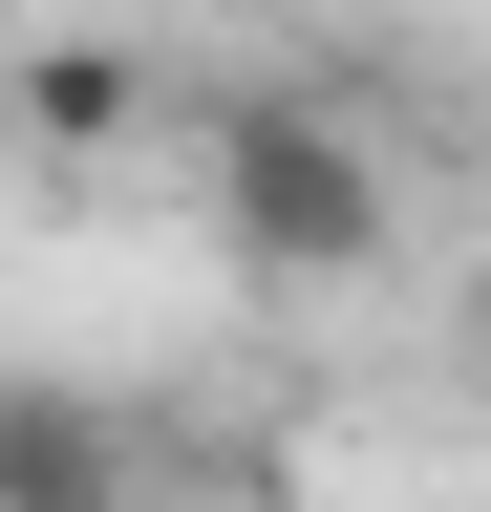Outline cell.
<instances>
[{
  "instance_id": "2",
  "label": "cell",
  "mask_w": 491,
  "mask_h": 512,
  "mask_svg": "<svg viewBox=\"0 0 491 512\" xmlns=\"http://www.w3.org/2000/svg\"><path fill=\"white\" fill-rule=\"evenodd\" d=\"M0 512H129V448L65 384H0Z\"/></svg>"
},
{
  "instance_id": "1",
  "label": "cell",
  "mask_w": 491,
  "mask_h": 512,
  "mask_svg": "<svg viewBox=\"0 0 491 512\" xmlns=\"http://www.w3.org/2000/svg\"><path fill=\"white\" fill-rule=\"evenodd\" d=\"M214 235L257 256V278H363V256H385L363 128H342V107H235V128H214Z\"/></svg>"
},
{
  "instance_id": "4",
  "label": "cell",
  "mask_w": 491,
  "mask_h": 512,
  "mask_svg": "<svg viewBox=\"0 0 491 512\" xmlns=\"http://www.w3.org/2000/svg\"><path fill=\"white\" fill-rule=\"evenodd\" d=\"M470 384H491V342H470Z\"/></svg>"
},
{
  "instance_id": "3",
  "label": "cell",
  "mask_w": 491,
  "mask_h": 512,
  "mask_svg": "<svg viewBox=\"0 0 491 512\" xmlns=\"http://www.w3.org/2000/svg\"><path fill=\"white\" fill-rule=\"evenodd\" d=\"M129 107H150V86H129V43H43V64H22V128H43V150H107Z\"/></svg>"
}]
</instances>
